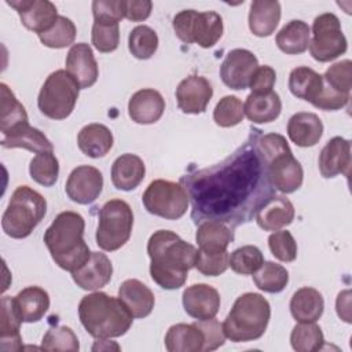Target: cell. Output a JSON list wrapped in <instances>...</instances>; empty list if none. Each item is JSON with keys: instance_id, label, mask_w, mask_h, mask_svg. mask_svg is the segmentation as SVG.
<instances>
[{"instance_id": "cell-1", "label": "cell", "mask_w": 352, "mask_h": 352, "mask_svg": "<svg viewBox=\"0 0 352 352\" xmlns=\"http://www.w3.org/2000/svg\"><path fill=\"white\" fill-rule=\"evenodd\" d=\"M180 184L191 201V217L195 223L217 220L234 227L250 221L275 190L254 146V138L220 164L182 176Z\"/></svg>"}, {"instance_id": "cell-2", "label": "cell", "mask_w": 352, "mask_h": 352, "mask_svg": "<svg viewBox=\"0 0 352 352\" xmlns=\"http://www.w3.org/2000/svg\"><path fill=\"white\" fill-rule=\"evenodd\" d=\"M197 252L194 245L183 241L176 232L155 231L147 242L151 279L165 290L182 287L188 271L195 267Z\"/></svg>"}, {"instance_id": "cell-3", "label": "cell", "mask_w": 352, "mask_h": 352, "mask_svg": "<svg viewBox=\"0 0 352 352\" xmlns=\"http://www.w3.org/2000/svg\"><path fill=\"white\" fill-rule=\"evenodd\" d=\"M84 217L73 210L60 212L44 232V243L59 268L73 272L84 265L91 253L84 241Z\"/></svg>"}, {"instance_id": "cell-4", "label": "cell", "mask_w": 352, "mask_h": 352, "mask_svg": "<svg viewBox=\"0 0 352 352\" xmlns=\"http://www.w3.org/2000/svg\"><path fill=\"white\" fill-rule=\"evenodd\" d=\"M78 316L88 334L95 338L121 337L133 322L124 302L104 292L84 296L78 304Z\"/></svg>"}, {"instance_id": "cell-5", "label": "cell", "mask_w": 352, "mask_h": 352, "mask_svg": "<svg viewBox=\"0 0 352 352\" xmlns=\"http://www.w3.org/2000/svg\"><path fill=\"white\" fill-rule=\"evenodd\" d=\"M256 131L254 146L265 166L271 186L283 192L290 194L297 191L304 179L301 164L294 158L287 140L279 133H265Z\"/></svg>"}, {"instance_id": "cell-6", "label": "cell", "mask_w": 352, "mask_h": 352, "mask_svg": "<svg viewBox=\"0 0 352 352\" xmlns=\"http://www.w3.org/2000/svg\"><path fill=\"white\" fill-rule=\"evenodd\" d=\"M271 318V307L258 293L241 294L223 322L226 338L232 342L258 340L267 330Z\"/></svg>"}, {"instance_id": "cell-7", "label": "cell", "mask_w": 352, "mask_h": 352, "mask_svg": "<svg viewBox=\"0 0 352 352\" xmlns=\"http://www.w3.org/2000/svg\"><path fill=\"white\" fill-rule=\"evenodd\" d=\"M47 213L45 198L29 186H18L1 217V228L14 239L29 236Z\"/></svg>"}, {"instance_id": "cell-8", "label": "cell", "mask_w": 352, "mask_h": 352, "mask_svg": "<svg viewBox=\"0 0 352 352\" xmlns=\"http://www.w3.org/2000/svg\"><path fill=\"white\" fill-rule=\"evenodd\" d=\"M78 94L80 85L74 77L59 69L52 72L44 81L38 92L37 106L45 117L65 120L74 110Z\"/></svg>"}, {"instance_id": "cell-9", "label": "cell", "mask_w": 352, "mask_h": 352, "mask_svg": "<svg viewBox=\"0 0 352 352\" xmlns=\"http://www.w3.org/2000/svg\"><path fill=\"white\" fill-rule=\"evenodd\" d=\"M98 220L96 243L100 249L114 252L129 241L133 228V212L125 201L114 198L104 202Z\"/></svg>"}, {"instance_id": "cell-10", "label": "cell", "mask_w": 352, "mask_h": 352, "mask_svg": "<svg viewBox=\"0 0 352 352\" xmlns=\"http://www.w3.org/2000/svg\"><path fill=\"white\" fill-rule=\"evenodd\" d=\"M172 26L179 40L202 48L213 47L223 36V19L214 11L183 10L173 16Z\"/></svg>"}, {"instance_id": "cell-11", "label": "cell", "mask_w": 352, "mask_h": 352, "mask_svg": "<svg viewBox=\"0 0 352 352\" xmlns=\"http://www.w3.org/2000/svg\"><path fill=\"white\" fill-rule=\"evenodd\" d=\"M142 202L148 213L166 220L183 217L190 205L184 187L180 183L164 179L153 180L147 186L142 195Z\"/></svg>"}, {"instance_id": "cell-12", "label": "cell", "mask_w": 352, "mask_h": 352, "mask_svg": "<svg viewBox=\"0 0 352 352\" xmlns=\"http://www.w3.org/2000/svg\"><path fill=\"white\" fill-rule=\"evenodd\" d=\"M311 56L318 62H330L346 52L348 43L341 30V22L333 12H324L315 18L312 40H309Z\"/></svg>"}, {"instance_id": "cell-13", "label": "cell", "mask_w": 352, "mask_h": 352, "mask_svg": "<svg viewBox=\"0 0 352 352\" xmlns=\"http://www.w3.org/2000/svg\"><path fill=\"white\" fill-rule=\"evenodd\" d=\"M257 67L258 60L252 51L235 48L226 55L220 66V77L224 85L231 89H246Z\"/></svg>"}, {"instance_id": "cell-14", "label": "cell", "mask_w": 352, "mask_h": 352, "mask_svg": "<svg viewBox=\"0 0 352 352\" xmlns=\"http://www.w3.org/2000/svg\"><path fill=\"white\" fill-rule=\"evenodd\" d=\"M103 190L102 172L91 165H80L74 168L65 184L67 197L80 205L92 204L99 198Z\"/></svg>"}, {"instance_id": "cell-15", "label": "cell", "mask_w": 352, "mask_h": 352, "mask_svg": "<svg viewBox=\"0 0 352 352\" xmlns=\"http://www.w3.org/2000/svg\"><path fill=\"white\" fill-rule=\"evenodd\" d=\"M7 4L16 10L22 25L41 34L50 30L58 19V10L48 0H7Z\"/></svg>"}, {"instance_id": "cell-16", "label": "cell", "mask_w": 352, "mask_h": 352, "mask_svg": "<svg viewBox=\"0 0 352 352\" xmlns=\"http://www.w3.org/2000/svg\"><path fill=\"white\" fill-rule=\"evenodd\" d=\"M213 96V88L202 76H188L176 88L179 109L186 114H201L206 110Z\"/></svg>"}, {"instance_id": "cell-17", "label": "cell", "mask_w": 352, "mask_h": 352, "mask_svg": "<svg viewBox=\"0 0 352 352\" xmlns=\"http://www.w3.org/2000/svg\"><path fill=\"white\" fill-rule=\"evenodd\" d=\"M182 301L187 315L197 320L214 318L220 308L219 292L206 283H195L184 289Z\"/></svg>"}, {"instance_id": "cell-18", "label": "cell", "mask_w": 352, "mask_h": 352, "mask_svg": "<svg viewBox=\"0 0 352 352\" xmlns=\"http://www.w3.org/2000/svg\"><path fill=\"white\" fill-rule=\"evenodd\" d=\"M66 72L74 77L80 88H89L96 82L99 67L89 44L77 43L72 45L66 55Z\"/></svg>"}, {"instance_id": "cell-19", "label": "cell", "mask_w": 352, "mask_h": 352, "mask_svg": "<svg viewBox=\"0 0 352 352\" xmlns=\"http://www.w3.org/2000/svg\"><path fill=\"white\" fill-rule=\"evenodd\" d=\"M319 172L323 177L330 179L338 175L349 176L351 169V142L341 138H331L319 154Z\"/></svg>"}, {"instance_id": "cell-20", "label": "cell", "mask_w": 352, "mask_h": 352, "mask_svg": "<svg viewBox=\"0 0 352 352\" xmlns=\"http://www.w3.org/2000/svg\"><path fill=\"white\" fill-rule=\"evenodd\" d=\"M113 275L110 258L100 252H92L88 261L72 272L74 283L84 290H99L104 287Z\"/></svg>"}, {"instance_id": "cell-21", "label": "cell", "mask_w": 352, "mask_h": 352, "mask_svg": "<svg viewBox=\"0 0 352 352\" xmlns=\"http://www.w3.org/2000/svg\"><path fill=\"white\" fill-rule=\"evenodd\" d=\"M165 111V99L153 88L136 91L128 102V114L136 124H154Z\"/></svg>"}, {"instance_id": "cell-22", "label": "cell", "mask_w": 352, "mask_h": 352, "mask_svg": "<svg viewBox=\"0 0 352 352\" xmlns=\"http://www.w3.org/2000/svg\"><path fill=\"white\" fill-rule=\"evenodd\" d=\"M294 206L283 195H271L256 212V223L264 231H278L294 219Z\"/></svg>"}, {"instance_id": "cell-23", "label": "cell", "mask_w": 352, "mask_h": 352, "mask_svg": "<svg viewBox=\"0 0 352 352\" xmlns=\"http://www.w3.org/2000/svg\"><path fill=\"white\" fill-rule=\"evenodd\" d=\"M0 349L1 351H21V323L23 322L15 297L4 296L0 301Z\"/></svg>"}, {"instance_id": "cell-24", "label": "cell", "mask_w": 352, "mask_h": 352, "mask_svg": "<svg viewBox=\"0 0 352 352\" xmlns=\"http://www.w3.org/2000/svg\"><path fill=\"white\" fill-rule=\"evenodd\" d=\"M144 175V162L136 154H122L111 165V183L117 190H135L143 182Z\"/></svg>"}, {"instance_id": "cell-25", "label": "cell", "mask_w": 352, "mask_h": 352, "mask_svg": "<svg viewBox=\"0 0 352 352\" xmlns=\"http://www.w3.org/2000/svg\"><path fill=\"white\" fill-rule=\"evenodd\" d=\"M287 135L296 146L312 147L323 135V122L315 113H296L289 118Z\"/></svg>"}, {"instance_id": "cell-26", "label": "cell", "mask_w": 352, "mask_h": 352, "mask_svg": "<svg viewBox=\"0 0 352 352\" xmlns=\"http://www.w3.org/2000/svg\"><path fill=\"white\" fill-rule=\"evenodd\" d=\"M118 298L136 319L146 318L154 308V293L139 279H126L118 289Z\"/></svg>"}, {"instance_id": "cell-27", "label": "cell", "mask_w": 352, "mask_h": 352, "mask_svg": "<svg viewBox=\"0 0 352 352\" xmlns=\"http://www.w3.org/2000/svg\"><path fill=\"white\" fill-rule=\"evenodd\" d=\"M280 21V3L276 0H254L249 10V29L257 37L271 36Z\"/></svg>"}, {"instance_id": "cell-28", "label": "cell", "mask_w": 352, "mask_h": 352, "mask_svg": "<svg viewBox=\"0 0 352 352\" xmlns=\"http://www.w3.org/2000/svg\"><path fill=\"white\" fill-rule=\"evenodd\" d=\"M1 110H0V132L3 136L12 135L29 125L28 113L23 104L15 98L7 84H0Z\"/></svg>"}, {"instance_id": "cell-29", "label": "cell", "mask_w": 352, "mask_h": 352, "mask_svg": "<svg viewBox=\"0 0 352 352\" xmlns=\"http://www.w3.org/2000/svg\"><path fill=\"white\" fill-rule=\"evenodd\" d=\"M232 239L234 234L231 228L221 221L204 220L197 227L195 241L199 246V250L205 253L227 252V248Z\"/></svg>"}, {"instance_id": "cell-30", "label": "cell", "mask_w": 352, "mask_h": 352, "mask_svg": "<svg viewBox=\"0 0 352 352\" xmlns=\"http://www.w3.org/2000/svg\"><path fill=\"white\" fill-rule=\"evenodd\" d=\"M282 111V102L275 91L265 94H249L243 103V113L253 124L275 121Z\"/></svg>"}, {"instance_id": "cell-31", "label": "cell", "mask_w": 352, "mask_h": 352, "mask_svg": "<svg viewBox=\"0 0 352 352\" xmlns=\"http://www.w3.org/2000/svg\"><path fill=\"white\" fill-rule=\"evenodd\" d=\"M77 144L82 154L89 158H102L113 147V133L103 124H88L77 135Z\"/></svg>"}, {"instance_id": "cell-32", "label": "cell", "mask_w": 352, "mask_h": 352, "mask_svg": "<svg viewBox=\"0 0 352 352\" xmlns=\"http://www.w3.org/2000/svg\"><path fill=\"white\" fill-rule=\"evenodd\" d=\"M204 334L194 323H177L165 334V348L169 352H199L204 351Z\"/></svg>"}, {"instance_id": "cell-33", "label": "cell", "mask_w": 352, "mask_h": 352, "mask_svg": "<svg viewBox=\"0 0 352 352\" xmlns=\"http://www.w3.org/2000/svg\"><path fill=\"white\" fill-rule=\"evenodd\" d=\"M324 309L323 296L314 287L298 289L290 300V312L297 322H316Z\"/></svg>"}, {"instance_id": "cell-34", "label": "cell", "mask_w": 352, "mask_h": 352, "mask_svg": "<svg viewBox=\"0 0 352 352\" xmlns=\"http://www.w3.org/2000/svg\"><path fill=\"white\" fill-rule=\"evenodd\" d=\"M289 89L296 98L312 104L323 89V77L311 67L298 66L289 74Z\"/></svg>"}, {"instance_id": "cell-35", "label": "cell", "mask_w": 352, "mask_h": 352, "mask_svg": "<svg viewBox=\"0 0 352 352\" xmlns=\"http://www.w3.org/2000/svg\"><path fill=\"white\" fill-rule=\"evenodd\" d=\"M275 40L282 52L287 55L302 54L309 45L311 28L301 19H293L278 32Z\"/></svg>"}, {"instance_id": "cell-36", "label": "cell", "mask_w": 352, "mask_h": 352, "mask_svg": "<svg viewBox=\"0 0 352 352\" xmlns=\"http://www.w3.org/2000/svg\"><path fill=\"white\" fill-rule=\"evenodd\" d=\"M23 322L33 323L43 319L50 308V296L40 286H28L15 296Z\"/></svg>"}, {"instance_id": "cell-37", "label": "cell", "mask_w": 352, "mask_h": 352, "mask_svg": "<svg viewBox=\"0 0 352 352\" xmlns=\"http://www.w3.org/2000/svg\"><path fill=\"white\" fill-rule=\"evenodd\" d=\"M0 144L4 148H26L29 151H34L36 154L43 151H54L52 143L48 140V138L40 129L30 125L12 135L1 136Z\"/></svg>"}, {"instance_id": "cell-38", "label": "cell", "mask_w": 352, "mask_h": 352, "mask_svg": "<svg viewBox=\"0 0 352 352\" xmlns=\"http://www.w3.org/2000/svg\"><path fill=\"white\" fill-rule=\"evenodd\" d=\"M253 282L265 293H280L289 283V272L278 263L265 261L253 274Z\"/></svg>"}, {"instance_id": "cell-39", "label": "cell", "mask_w": 352, "mask_h": 352, "mask_svg": "<svg viewBox=\"0 0 352 352\" xmlns=\"http://www.w3.org/2000/svg\"><path fill=\"white\" fill-rule=\"evenodd\" d=\"M290 344L297 352H315L322 349L324 337L315 322H300L292 330Z\"/></svg>"}, {"instance_id": "cell-40", "label": "cell", "mask_w": 352, "mask_h": 352, "mask_svg": "<svg viewBox=\"0 0 352 352\" xmlns=\"http://www.w3.org/2000/svg\"><path fill=\"white\" fill-rule=\"evenodd\" d=\"M29 173L36 183L44 187L54 186L59 176V162L54 151L37 153L30 161Z\"/></svg>"}, {"instance_id": "cell-41", "label": "cell", "mask_w": 352, "mask_h": 352, "mask_svg": "<svg viewBox=\"0 0 352 352\" xmlns=\"http://www.w3.org/2000/svg\"><path fill=\"white\" fill-rule=\"evenodd\" d=\"M128 48L136 59H148L158 48V36L150 26L139 25L128 36Z\"/></svg>"}, {"instance_id": "cell-42", "label": "cell", "mask_w": 352, "mask_h": 352, "mask_svg": "<svg viewBox=\"0 0 352 352\" xmlns=\"http://www.w3.org/2000/svg\"><path fill=\"white\" fill-rule=\"evenodd\" d=\"M76 34L77 29L74 22L63 15H59L54 26L50 30L38 34V38L45 47L59 50L73 44L76 40Z\"/></svg>"}, {"instance_id": "cell-43", "label": "cell", "mask_w": 352, "mask_h": 352, "mask_svg": "<svg viewBox=\"0 0 352 352\" xmlns=\"http://www.w3.org/2000/svg\"><path fill=\"white\" fill-rule=\"evenodd\" d=\"M263 263L264 256L261 250L254 245H245L231 253L228 265L239 275H253Z\"/></svg>"}, {"instance_id": "cell-44", "label": "cell", "mask_w": 352, "mask_h": 352, "mask_svg": "<svg viewBox=\"0 0 352 352\" xmlns=\"http://www.w3.org/2000/svg\"><path fill=\"white\" fill-rule=\"evenodd\" d=\"M41 349L77 352L80 349L78 338L74 331L67 326L50 327L43 337Z\"/></svg>"}, {"instance_id": "cell-45", "label": "cell", "mask_w": 352, "mask_h": 352, "mask_svg": "<svg viewBox=\"0 0 352 352\" xmlns=\"http://www.w3.org/2000/svg\"><path fill=\"white\" fill-rule=\"evenodd\" d=\"M243 104L241 99L234 95L221 98L213 110V120L221 128L235 126L243 120Z\"/></svg>"}, {"instance_id": "cell-46", "label": "cell", "mask_w": 352, "mask_h": 352, "mask_svg": "<svg viewBox=\"0 0 352 352\" xmlns=\"http://www.w3.org/2000/svg\"><path fill=\"white\" fill-rule=\"evenodd\" d=\"M352 63L349 59H344L341 62H337L331 65L323 77L324 85L329 88L341 92V94H348L351 92L352 88Z\"/></svg>"}, {"instance_id": "cell-47", "label": "cell", "mask_w": 352, "mask_h": 352, "mask_svg": "<svg viewBox=\"0 0 352 352\" xmlns=\"http://www.w3.org/2000/svg\"><path fill=\"white\" fill-rule=\"evenodd\" d=\"M91 41L94 47L103 54L113 52L120 44V26L118 23H99L94 22Z\"/></svg>"}, {"instance_id": "cell-48", "label": "cell", "mask_w": 352, "mask_h": 352, "mask_svg": "<svg viewBox=\"0 0 352 352\" xmlns=\"http://www.w3.org/2000/svg\"><path fill=\"white\" fill-rule=\"evenodd\" d=\"M268 246L275 258L283 263L294 261L297 257V242L290 231L278 230L268 236Z\"/></svg>"}, {"instance_id": "cell-49", "label": "cell", "mask_w": 352, "mask_h": 352, "mask_svg": "<svg viewBox=\"0 0 352 352\" xmlns=\"http://www.w3.org/2000/svg\"><path fill=\"white\" fill-rule=\"evenodd\" d=\"M230 261L228 252L205 253L198 249L195 258V268L205 276H219L227 271Z\"/></svg>"}, {"instance_id": "cell-50", "label": "cell", "mask_w": 352, "mask_h": 352, "mask_svg": "<svg viewBox=\"0 0 352 352\" xmlns=\"http://www.w3.org/2000/svg\"><path fill=\"white\" fill-rule=\"evenodd\" d=\"M94 22L120 23L125 18L124 0H95L92 1Z\"/></svg>"}, {"instance_id": "cell-51", "label": "cell", "mask_w": 352, "mask_h": 352, "mask_svg": "<svg viewBox=\"0 0 352 352\" xmlns=\"http://www.w3.org/2000/svg\"><path fill=\"white\" fill-rule=\"evenodd\" d=\"M195 324L201 329L202 334H204V351L205 352H210L214 351L217 348H220L224 341H226V336L223 331V324L212 318L208 320H197Z\"/></svg>"}, {"instance_id": "cell-52", "label": "cell", "mask_w": 352, "mask_h": 352, "mask_svg": "<svg viewBox=\"0 0 352 352\" xmlns=\"http://www.w3.org/2000/svg\"><path fill=\"white\" fill-rule=\"evenodd\" d=\"M349 99H351V95L337 92V91L329 88L327 85H324V82H323V89H322L320 95L318 96V99L312 104L324 111H336V110L345 107L348 104Z\"/></svg>"}, {"instance_id": "cell-53", "label": "cell", "mask_w": 352, "mask_h": 352, "mask_svg": "<svg viewBox=\"0 0 352 352\" xmlns=\"http://www.w3.org/2000/svg\"><path fill=\"white\" fill-rule=\"evenodd\" d=\"M275 81H276V73L271 66L268 65L258 66L250 78L249 88L252 89L253 94L271 92L275 85Z\"/></svg>"}, {"instance_id": "cell-54", "label": "cell", "mask_w": 352, "mask_h": 352, "mask_svg": "<svg viewBox=\"0 0 352 352\" xmlns=\"http://www.w3.org/2000/svg\"><path fill=\"white\" fill-rule=\"evenodd\" d=\"M153 3L150 0H124L125 18L132 22H142L151 14Z\"/></svg>"}]
</instances>
